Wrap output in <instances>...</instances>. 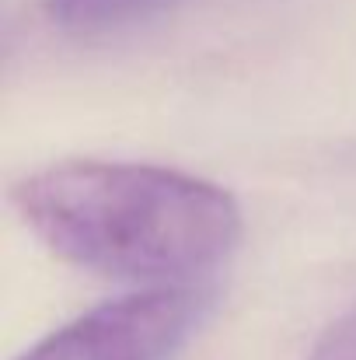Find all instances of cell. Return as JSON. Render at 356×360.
I'll return each instance as SVG.
<instances>
[{
    "label": "cell",
    "instance_id": "2",
    "mask_svg": "<svg viewBox=\"0 0 356 360\" xmlns=\"http://www.w3.org/2000/svg\"><path fill=\"white\" fill-rule=\"evenodd\" d=\"M199 308L192 287H150L84 311L21 360H171Z\"/></svg>",
    "mask_w": 356,
    "mask_h": 360
},
{
    "label": "cell",
    "instance_id": "3",
    "mask_svg": "<svg viewBox=\"0 0 356 360\" xmlns=\"http://www.w3.org/2000/svg\"><path fill=\"white\" fill-rule=\"evenodd\" d=\"M164 0H46L53 21H60L70 32L95 35V32H112L129 21H140Z\"/></svg>",
    "mask_w": 356,
    "mask_h": 360
},
{
    "label": "cell",
    "instance_id": "1",
    "mask_svg": "<svg viewBox=\"0 0 356 360\" xmlns=\"http://www.w3.org/2000/svg\"><path fill=\"white\" fill-rule=\"evenodd\" d=\"M53 255L119 280L178 287L241 238L235 196L199 175L136 161H60L11 189Z\"/></svg>",
    "mask_w": 356,
    "mask_h": 360
},
{
    "label": "cell",
    "instance_id": "4",
    "mask_svg": "<svg viewBox=\"0 0 356 360\" xmlns=\"http://www.w3.org/2000/svg\"><path fill=\"white\" fill-rule=\"evenodd\" d=\"M308 360H356V308L325 329Z\"/></svg>",
    "mask_w": 356,
    "mask_h": 360
}]
</instances>
